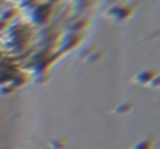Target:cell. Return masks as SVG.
I'll list each match as a JSON object with an SVG mask.
<instances>
[{
    "instance_id": "obj_1",
    "label": "cell",
    "mask_w": 160,
    "mask_h": 149,
    "mask_svg": "<svg viewBox=\"0 0 160 149\" xmlns=\"http://www.w3.org/2000/svg\"><path fill=\"white\" fill-rule=\"evenodd\" d=\"M151 148V142H146V140H143V142H140V143H137L135 146L132 149H149Z\"/></svg>"
}]
</instances>
